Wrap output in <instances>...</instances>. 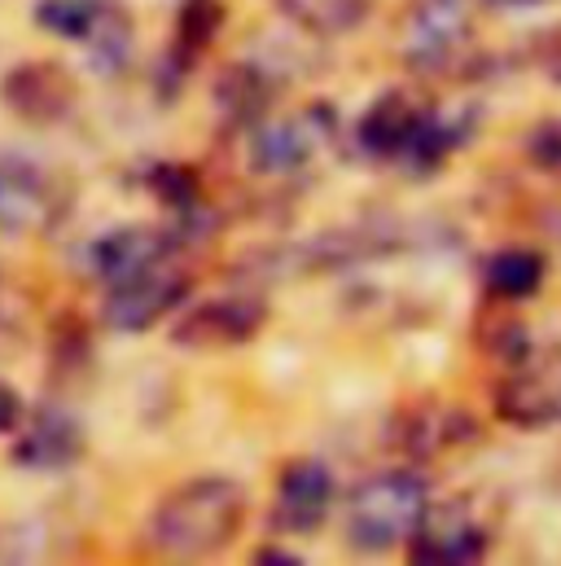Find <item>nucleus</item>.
Here are the masks:
<instances>
[{
    "label": "nucleus",
    "instance_id": "8",
    "mask_svg": "<svg viewBox=\"0 0 561 566\" xmlns=\"http://www.w3.org/2000/svg\"><path fill=\"white\" fill-rule=\"evenodd\" d=\"M49 216V189L35 167L0 163V233H27Z\"/></svg>",
    "mask_w": 561,
    "mask_h": 566
},
{
    "label": "nucleus",
    "instance_id": "17",
    "mask_svg": "<svg viewBox=\"0 0 561 566\" xmlns=\"http://www.w3.org/2000/svg\"><path fill=\"white\" fill-rule=\"evenodd\" d=\"M307 158V142L294 133V128H273V133H264V142H260V163L264 167H294V163H303Z\"/></svg>",
    "mask_w": 561,
    "mask_h": 566
},
{
    "label": "nucleus",
    "instance_id": "11",
    "mask_svg": "<svg viewBox=\"0 0 561 566\" xmlns=\"http://www.w3.org/2000/svg\"><path fill=\"white\" fill-rule=\"evenodd\" d=\"M4 93L22 115L35 119H57L71 106V84L57 66H22L18 75H9Z\"/></svg>",
    "mask_w": 561,
    "mask_h": 566
},
{
    "label": "nucleus",
    "instance_id": "9",
    "mask_svg": "<svg viewBox=\"0 0 561 566\" xmlns=\"http://www.w3.org/2000/svg\"><path fill=\"white\" fill-rule=\"evenodd\" d=\"M465 434H474L469 413L438 409V405H417L413 413H404V418L395 422V443H400L409 457H434V452L461 443Z\"/></svg>",
    "mask_w": 561,
    "mask_h": 566
},
{
    "label": "nucleus",
    "instance_id": "5",
    "mask_svg": "<svg viewBox=\"0 0 561 566\" xmlns=\"http://www.w3.org/2000/svg\"><path fill=\"white\" fill-rule=\"evenodd\" d=\"M334 501V479L320 461H294L285 465V474L277 479V505H273V523L277 532L303 536L316 532L329 514Z\"/></svg>",
    "mask_w": 561,
    "mask_h": 566
},
{
    "label": "nucleus",
    "instance_id": "4",
    "mask_svg": "<svg viewBox=\"0 0 561 566\" xmlns=\"http://www.w3.org/2000/svg\"><path fill=\"white\" fill-rule=\"evenodd\" d=\"M264 325V307L255 298H211L202 307H193L176 329L171 338L184 343V347H198V352H211V347H233V343H246L255 338V329Z\"/></svg>",
    "mask_w": 561,
    "mask_h": 566
},
{
    "label": "nucleus",
    "instance_id": "15",
    "mask_svg": "<svg viewBox=\"0 0 561 566\" xmlns=\"http://www.w3.org/2000/svg\"><path fill=\"white\" fill-rule=\"evenodd\" d=\"M35 18L44 27H53L57 35H66V40H88L97 31V22L106 18V9L97 0H44L35 9Z\"/></svg>",
    "mask_w": 561,
    "mask_h": 566
},
{
    "label": "nucleus",
    "instance_id": "12",
    "mask_svg": "<svg viewBox=\"0 0 561 566\" xmlns=\"http://www.w3.org/2000/svg\"><path fill=\"white\" fill-rule=\"evenodd\" d=\"M75 452H80V430L66 413L53 409H44L18 439V461L27 465H66L75 461Z\"/></svg>",
    "mask_w": 561,
    "mask_h": 566
},
{
    "label": "nucleus",
    "instance_id": "18",
    "mask_svg": "<svg viewBox=\"0 0 561 566\" xmlns=\"http://www.w3.org/2000/svg\"><path fill=\"white\" fill-rule=\"evenodd\" d=\"M527 329L514 321V316H496L491 321V352L496 356H505V360H522V352H527Z\"/></svg>",
    "mask_w": 561,
    "mask_h": 566
},
{
    "label": "nucleus",
    "instance_id": "13",
    "mask_svg": "<svg viewBox=\"0 0 561 566\" xmlns=\"http://www.w3.org/2000/svg\"><path fill=\"white\" fill-rule=\"evenodd\" d=\"M496 409H500L505 422L514 426H544L558 418L561 391L549 387L544 378H509L496 396Z\"/></svg>",
    "mask_w": 561,
    "mask_h": 566
},
{
    "label": "nucleus",
    "instance_id": "2",
    "mask_svg": "<svg viewBox=\"0 0 561 566\" xmlns=\"http://www.w3.org/2000/svg\"><path fill=\"white\" fill-rule=\"evenodd\" d=\"M421 510H425V483H421L413 470L373 474V479H364L351 492V505H347V541L356 549H369V554L395 549V545L413 541Z\"/></svg>",
    "mask_w": 561,
    "mask_h": 566
},
{
    "label": "nucleus",
    "instance_id": "6",
    "mask_svg": "<svg viewBox=\"0 0 561 566\" xmlns=\"http://www.w3.org/2000/svg\"><path fill=\"white\" fill-rule=\"evenodd\" d=\"M184 273L158 264L149 273H140L133 282L110 285V298H106V321L115 329H145L149 321H158L162 312H171L180 298H184Z\"/></svg>",
    "mask_w": 561,
    "mask_h": 566
},
{
    "label": "nucleus",
    "instance_id": "22",
    "mask_svg": "<svg viewBox=\"0 0 561 566\" xmlns=\"http://www.w3.org/2000/svg\"><path fill=\"white\" fill-rule=\"evenodd\" d=\"M18 418H22V405H18V396H13L9 387H0V430L18 426Z\"/></svg>",
    "mask_w": 561,
    "mask_h": 566
},
{
    "label": "nucleus",
    "instance_id": "19",
    "mask_svg": "<svg viewBox=\"0 0 561 566\" xmlns=\"http://www.w3.org/2000/svg\"><path fill=\"white\" fill-rule=\"evenodd\" d=\"M215 22H220V9L207 4V0H193V4L184 9V35H189L193 44H202V40L215 31Z\"/></svg>",
    "mask_w": 561,
    "mask_h": 566
},
{
    "label": "nucleus",
    "instance_id": "10",
    "mask_svg": "<svg viewBox=\"0 0 561 566\" xmlns=\"http://www.w3.org/2000/svg\"><path fill=\"white\" fill-rule=\"evenodd\" d=\"M425 124L417 106H409L404 97H382L364 124H360V142L369 154H409V145L417 137V128Z\"/></svg>",
    "mask_w": 561,
    "mask_h": 566
},
{
    "label": "nucleus",
    "instance_id": "20",
    "mask_svg": "<svg viewBox=\"0 0 561 566\" xmlns=\"http://www.w3.org/2000/svg\"><path fill=\"white\" fill-rule=\"evenodd\" d=\"M531 158L544 163V167H561V124H544L531 137Z\"/></svg>",
    "mask_w": 561,
    "mask_h": 566
},
{
    "label": "nucleus",
    "instance_id": "16",
    "mask_svg": "<svg viewBox=\"0 0 561 566\" xmlns=\"http://www.w3.org/2000/svg\"><path fill=\"white\" fill-rule=\"evenodd\" d=\"M285 9H289L303 27L342 31V27H356L369 4H364V0H285Z\"/></svg>",
    "mask_w": 561,
    "mask_h": 566
},
{
    "label": "nucleus",
    "instance_id": "1",
    "mask_svg": "<svg viewBox=\"0 0 561 566\" xmlns=\"http://www.w3.org/2000/svg\"><path fill=\"white\" fill-rule=\"evenodd\" d=\"M246 523V492L233 479H193L162 496L149 518V541L167 558L224 554Z\"/></svg>",
    "mask_w": 561,
    "mask_h": 566
},
{
    "label": "nucleus",
    "instance_id": "7",
    "mask_svg": "<svg viewBox=\"0 0 561 566\" xmlns=\"http://www.w3.org/2000/svg\"><path fill=\"white\" fill-rule=\"evenodd\" d=\"M93 260H97V273L106 282L119 285L167 264V247H162V233H154V229H124V233L102 238Z\"/></svg>",
    "mask_w": 561,
    "mask_h": 566
},
{
    "label": "nucleus",
    "instance_id": "14",
    "mask_svg": "<svg viewBox=\"0 0 561 566\" xmlns=\"http://www.w3.org/2000/svg\"><path fill=\"white\" fill-rule=\"evenodd\" d=\"M544 277V260L536 251H522V247H509L500 255L487 260V285L505 298H527Z\"/></svg>",
    "mask_w": 561,
    "mask_h": 566
},
{
    "label": "nucleus",
    "instance_id": "3",
    "mask_svg": "<svg viewBox=\"0 0 561 566\" xmlns=\"http://www.w3.org/2000/svg\"><path fill=\"white\" fill-rule=\"evenodd\" d=\"M487 549L483 523L469 514V505H430L421 510L413 532V558L417 563H474Z\"/></svg>",
    "mask_w": 561,
    "mask_h": 566
},
{
    "label": "nucleus",
    "instance_id": "21",
    "mask_svg": "<svg viewBox=\"0 0 561 566\" xmlns=\"http://www.w3.org/2000/svg\"><path fill=\"white\" fill-rule=\"evenodd\" d=\"M154 189H162V198L167 202H184V198H193V176L189 171H158L154 176Z\"/></svg>",
    "mask_w": 561,
    "mask_h": 566
}]
</instances>
